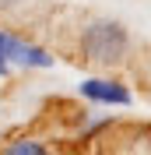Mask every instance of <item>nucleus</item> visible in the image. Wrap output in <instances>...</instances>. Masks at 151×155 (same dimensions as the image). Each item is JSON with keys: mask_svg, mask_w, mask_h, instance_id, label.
I'll return each mask as SVG.
<instances>
[{"mask_svg": "<svg viewBox=\"0 0 151 155\" xmlns=\"http://www.w3.org/2000/svg\"><path fill=\"white\" fill-rule=\"evenodd\" d=\"M4 152H7V155H46L49 148L42 145L39 137H18V141L4 145Z\"/></svg>", "mask_w": 151, "mask_h": 155, "instance_id": "20e7f679", "label": "nucleus"}, {"mask_svg": "<svg viewBox=\"0 0 151 155\" xmlns=\"http://www.w3.org/2000/svg\"><path fill=\"white\" fill-rule=\"evenodd\" d=\"M130 57V32L113 18H92L77 32V60L88 67L113 71Z\"/></svg>", "mask_w": 151, "mask_h": 155, "instance_id": "f257e3e1", "label": "nucleus"}, {"mask_svg": "<svg viewBox=\"0 0 151 155\" xmlns=\"http://www.w3.org/2000/svg\"><path fill=\"white\" fill-rule=\"evenodd\" d=\"M81 99H88L95 106H130L133 102L130 88L116 78H85L81 81Z\"/></svg>", "mask_w": 151, "mask_h": 155, "instance_id": "f03ea898", "label": "nucleus"}, {"mask_svg": "<svg viewBox=\"0 0 151 155\" xmlns=\"http://www.w3.org/2000/svg\"><path fill=\"white\" fill-rule=\"evenodd\" d=\"M14 4H18V0H0V11H11Z\"/></svg>", "mask_w": 151, "mask_h": 155, "instance_id": "423d86ee", "label": "nucleus"}, {"mask_svg": "<svg viewBox=\"0 0 151 155\" xmlns=\"http://www.w3.org/2000/svg\"><path fill=\"white\" fill-rule=\"evenodd\" d=\"M7 42H11V32L0 28V78H7L11 71H14V67H11V60H7Z\"/></svg>", "mask_w": 151, "mask_h": 155, "instance_id": "39448f33", "label": "nucleus"}, {"mask_svg": "<svg viewBox=\"0 0 151 155\" xmlns=\"http://www.w3.org/2000/svg\"><path fill=\"white\" fill-rule=\"evenodd\" d=\"M7 60L11 67H28V71H42V67H53V57H49V49L35 46L28 39H21L11 32V42H7Z\"/></svg>", "mask_w": 151, "mask_h": 155, "instance_id": "7ed1b4c3", "label": "nucleus"}]
</instances>
